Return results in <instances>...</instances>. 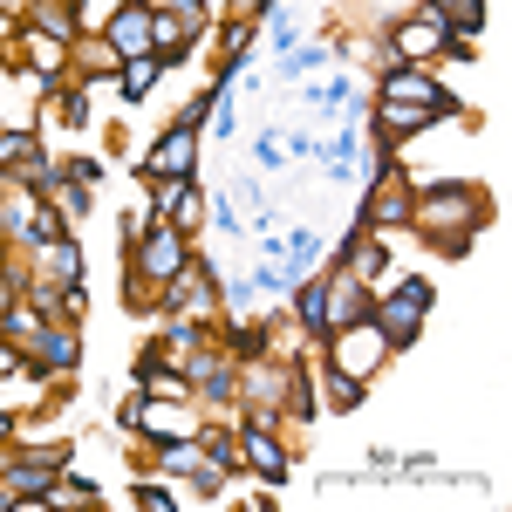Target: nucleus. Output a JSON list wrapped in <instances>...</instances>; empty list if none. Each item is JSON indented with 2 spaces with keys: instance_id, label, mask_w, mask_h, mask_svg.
I'll use <instances>...</instances> for the list:
<instances>
[{
  "instance_id": "1",
  "label": "nucleus",
  "mask_w": 512,
  "mask_h": 512,
  "mask_svg": "<svg viewBox=\"0 0 512 512\" xmlns=\"http://www.w3.org/2000/svg\"><path fill=\"white\" fill-rule=\"evenodd\" d=\"M410 219H417L424 233H444V246L458 253V246H465V239L485 226V198H478L472 185H444V192L410 198Z\"/></svg>"
},
{
  "instance_id": "2",
  "label": "nucleus",
  "mask_w": 512,
  "mask_h": 512,
  "mask_svg": "<svg viewBox=\"0 0 512 512\" xmlns=\"http://www.w3.org/2000/svg\"><path fill=\"white\" fill-rule=\"evenodd\" d=\"M431 280L424 274H410L403 280V287H396L390 301H376V308H369V321H376V335H383V342H390V349H403V342H417V321H424V308H431Z\"/></svg>"
},
{
  "instance_id": "3",
  "label": "nucleus",
  "mask_w": 512,
  "mask_h": 512,
  "mask_svg": "<svg viewBox=\"0 0 512 512\" xmlns=\"http://www.w3.org/2000/svg\"><path fill=\"white\" fill-rule=\"evenodd\" d=\"M192 267V253H185V239H178V226H164L158 219V233L137 246V274L144 280H158V287H171V280Z\"/></svg>"
},
{
  "instance_id": "4",
  "label": "nucleus",
  "mask_w": 512,
  "mask_h": 512,
  "mask_svg": "<svg viewBox=\"0 0 512 512\" xmlns=\"http://www.w3.org/2000/svg\"><path fill=\"white\" fill-rule=\"evenodd\" d=\"M192 158H198V130L192 123H171V137H158V151H151V178H192Z\"/></svg>"
},
{
  "instance_id": "5",
  "label": "nucleus",
  "mask_w": 512,
  "mask_h": 512,
  "mask_svg": "<svg viewBox=\"0 0 512 512\" xmlns=\"http://www.w3.org/2000/svg\"><path fill=\"white\" fill-rule=\"evenodd\" d=\"M110 55H151V14L144 7H117L110 14Z\"/></svg>"
},
{
  "instance_id": "6",
  "label": "nucleus",
  "mask_w": 512,
  "mask_h": 512,
  "mask_svg": "<svg viewBox=\"0 0 512 512\" xmlns=\"http://www.w3.org/2000/svg\"><path fill=\"white\" fill-rule=\"evenodd\" d=\"M383 96H396V103H437V110H458L437 82H424V76H410L403 62H390V76H383Z\"/></svg>"
},
{
  "instance_id": "7",
  "label": "nucleus",
  "mask_w": 512,
  "mask_h": 512,
  "mask_svg": "<svg viewBox=\"0 0 512 512\" xmlns=\"http://www.w3.org/2000/svg\"><path fill=\"white\" fill-rule=\"evenodd\" d=\"M444 110L437 103H396V96H383V130L390 137H410V130H424V123H437Z\"/></svg>"
},
{
  "instance_id": "8",
  "label": "nucleus",
  "mask_w": 512,
  "mask_h": 512,
  "mask_svg": "<svg viewBox=\"0 0 512 512\" xmlns=\"http://www.w3.org/2000/svg\"><path fill=\"white\" fill-rule=\"evenodd\" d=\"M48 287H62V301L82 294V253L69 246V239H55V246H48Z\"/></svg>"
},
{
  "instance_id": "9",
  "label": "nucleus",
  "mask_w": 512,
  "mask_h": 512,
  "mask_svg": "<svg viewBox=\"0 0 512 512\" xmlns=\"http://www.w3.org/2000/svg\"><path fill=\"white\" fill-rule=\"evenodd\" d=\"M431 48H444V21H410V28H396V62L403 55H431Z\"/></svg>"
},
{
  "instance_id": "10",
  "label": "nucleus",
  "mask_w": 512,
  "mask_h": 512,
  "mask_svg": "<svg viewBox=\"0 0 512 512\" xmlns=\"http://www.w3.org/2000/svg\"><path fill=\"white\" fill-rule=\"evenodd\" d=\"M369 315V301H362V287H355V274L342 280V287H335V301H328V321H321V335H328V328H349V321H362Z\"/></svg>"
},
{
  "instance_id": "11",
  "label": "nucleus",
  "mask_w": 512,
  "mask_h": 512,
  "mask_svg": "<svg viewBox=\"0 0 512 512\" xmlns=\"http://www.w3.org/2000/svg\"><path fill=\"white\" fill-rule=\"evenodd\" d=\"M424 14L431 21H444V28H458V35H478V0H424Z\"/></svg>"
},
{
  "instance_id": "12",
  "label": "nucleus",
  "mask_w": 512,
  "mask_h": 512,
  "mask_svg": "<svg viewBox=\"0 0 512 512\" xmlns=\"http://www.w3.org/2000/svg\"><path fill=\"white\" fill-rule=\"evenodd\" d=\"M239 451L253 458V472H260V478H287V451H280V444H267L260 431H246V437H239Z\"/></svg>"
},
{
  "instance_id": "13",
  "label": "nucleus",
  "mask_w": 512,
  "mask_h": 512,
  "mask_svg": "<svg viewBox=\"0 0 512 512\" xmlns=\"http://www.w3.org/2000/svg\"><path fill=\"white\" fill-rule=\"evenodd\" d=\"M246 383H253V403H267V410L287 403V369H246Z\"/></svg>"
},
{
  "instance_id": "14",
  "label": "nucleus",
  "mask_w": 512,
  "mask_h": 512,
  "mask_svg": "<svg viewBox=\"0 0 512 512\" xmlns=\"http://www.w3.org/2000/svg\"><path fill=\"white\" fill-rule=\"evenodd\" d=\"M151 82H158V55H123V96H130V103H137Z\"/></svg>"
},
{
  "instance_id": "15",
  "label": "nucleus",
  "mask_w": 512,
  "mask_h": 512,
  "mask_svg": "<svg viewBox=\"0 0 512 512\" xmlns=\"http://www.w3.org/2000/svg\"><path fill=\"white\" fill-rule=\"evenodd\" d=\"M28 69H35V76H55V69H62V41H48L35 28V35H28Z\"/></svg>"
},
{
  "instance_id": "16",
  "label": "nucleus",
  "mask_w": 512,
  "mask_h": 512,
  "mask_svg": "<svg viewBox=\"0 0 512 512\" xmlns=\"http://www.w3.org/2000/svg\"><path fill=\"white\" fill-rule=\"evenodd\" d=\"M321 321H328V287H321V280H308V287H301V328H308V335H321Z\"/></svg>"
},
{
  "instance_id": "17",
  "label": "nucleus",
  "mask_w": 512,
  "mask_h": 512,
  "mask_svg": "<svg viewBox=\"0 0 512 512\" xmlns=\"http://www.w3.org/2000/svg\"><path fill=\"white\" fill-rule=\"evenodd\" d=\"M328 62V48H294L287 62H280V76H308V69H321Z\"/></svg>"
},
{
  "instance_id": "18",
  "label": "nucleus",
  "mask_w": 512,
  "mask_h": 512,
  "mask_svg": "<svg viewBox=\"0 0 512 512\" xmlns=\"http://www.w3.org/2000/svg\"><path fill=\"white\" fill-rule=\"evenodd\" d=\"M48 192H55V205H62L69 219H82V212H89V198H82V185H62V178H55Z\"/></svg>"
},
{
  "instance_id": "19",
  "label": "nucleus",
  "mask_w": 512,
  "mask_h": 512,
  "mask_svg": "<svg viewBox=\"0 0 512 512\" xmlns=\"http://www.w3.org/2000/svg\"><path fill=\"white\" fill-rule=\"evenodd\" d=\"M7 308H14V280H0V315H7Z\"/></svg>"
},
{
  "instance_id": "20",
  "label": "nucleus",
  "mask_w": 512,
  "mask_h": 512,
  "mask_svg": "<svg viewBox=\"0 0 512 512\" xmlns=\"http://www.w3.org/2000/svg\"><path fill=\"white\" fill-rule=\"evenodd\" d=\"M0 437H14V424H7V417H0Z\"/></svg>"
}]
</instances>
